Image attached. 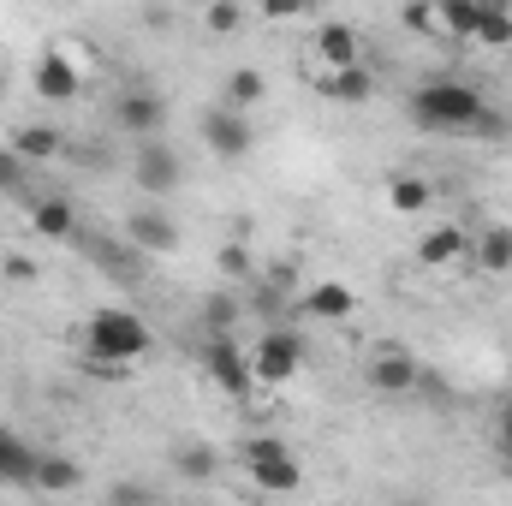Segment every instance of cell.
<instances>
[{"mask_svg": "<svg viewBox=\"0 0 512 506\" xmlns=\"http://www.w3.org/2000/svg\"><path fill=\"white\" fill-rule=\"evenodd\" d=\"M411 120L429 131H477L489 120V102L465 78H423L411 90Z\"/></svg>", "mask_w": 512, "mask_h": 506, "instance_id": "1", "label": "cell"}, {"mask_svg": "<svg viewBox=\"0 0 512 506\" xmlns=\"http://www.w3.org/2000/svg\"><path fill=\"white\" fill-rule=\"evenodd\" d=\"M149 346H155V334H149V322H143L137 310L108 304V310H96V316L84 322V352H90L102 370H126V364H137Z\"/></svg>", "mask_w": 512, "mask_h": 506, "instance_id": "2", "label": "cell"}, {"mask_svg": "<svg viewBox=\"0 0 512 506\" xmlns=\"http://www.w3.org/2000/svg\"><path fill=\"white\" fill-rule=\"evenodd\" d=\"M245 465H251V483L262 495H298L304 489V459L274 435H256L245 447Z\"/></svg>", "mask_w": 512, "mask_h": 506, "instance_id": "3", "label": "cell"}, {"mask_svg": "<svg viewBox=\"0 0 512 506\" xmlns=\"http://www.w3.org/2000/svg\"><path fill=\"white\" fill-rule=\"evenodd\" d=\"M298 370H304V334H292V328L256 334V352H251L256 387H280V381H292Z\"/></svg>", "mask_w": 512, "mask_h": 506, "instance_id": "4", "label": "cell"}, {"mask_svg": "<svg viewBox=\"0 0 512 506\" xmlns=\"http://www.w3.org/2000/svg\"><path fill=\"white\" fill-rule=\"evenodd\" d=\"M203 370H209V381H215L227 399H245V393L256 387L251 352H245L233 334H209V340H203Z\"/></svg>", "mask_w": 512, "mask_h": 506, "instance_id": "5", "label": "cell"}, {"mask_svg": "<svg viewBox=\"0 0 512 506\" xmlns=\"http://www.w3.org/2000/svg\"><path fill=\"white\" fill-rule=\"evenodd\" d=\"M131 173H137V191H149V197H167V191H179V179H185V161H179V149H173V143L149 137V143H137V161H131Z\"/></svg>", "mask_w": 512, "mask_h": 506, "instance_id": "6", "label": "cell"}, {"mask_svg": "<svg viewBox=\"0 0 512 506\" xmlns=\"http://www.w3.org/2000/svg\"><path fill=\"white\" fill-rule=\"evenodd\" d=\"M203 143H209V155H221V161H245L256 149V126L245 114H233V108H209V114H203Z\"/></svg>", "mask_w": 512, "mask_h": 506, "instance_id": "7", "label": "cell"}, {"mask_svg": "<svg viewBox=\"0 0 512 506\" xmlns=\"http://www.w3.org/2000/svg\"><path fill=\"white\" fill-rule=\"evenodd\" d=\"M126 245H131V251L173 256V251H179V221H173L161 203H143V209H131V221H126Z\"/></svg>", "mask_w": 512, "mask_h": 506, "instance_id": "8", "label": "cell"}, {"mask_svg": "<svg viewBox=\"0 0 512 506\" xmlns=\"http://www.w3.org/2000/svg\"><path fill=\"white\" fill-rule=\"evenodd\" d=\"M298 310H304V322H352L358 316V292L346 280H316V286L298 292Z\"/></svg>", "mask_w": 512, "mask_h": 506, "instance_id": "9", "label": "cell"}, {"mask_svg": "<svg viewBox=\"0 0 512 506\" xmlns=\"http://www.w3.org/2000/svg\"><path fill=\"white\" fill-rule=\"evenodd\" d=\"M114 126L131 131V137H161L167 126V96H155V90H126L120 102H114Z\"/></svg>", "mask_w": 512, "mask_h": 506, "instance_id": "10", "label": "cell"}, {"mask_svg": "<svg viewBox=\"0 0 512 506\" xmlns=\"http://www.w3.org/2000/svg\"><path fill=\"white\" fill-rule=\"evenodd\" d=\"M364 381H370V393H387V399H393V393H411V387L423 381V370H417V358H411L405 346H382L376 364L364 370Z\"/></svg>", "mask_w": 512, "mask_h": 506, "instance_id": "11", "label": "cell"}, {"mask_svg": "<svg viewBox=\"0 0 512 506\" xmlns=\"http://www.w3.org/2000/svg\"><path fill=\"white\" fill-rule=\"evenodd\" d=\"M78 90H84V78H78V66L66 60V48H48V54L36 60V96H42V102H78Z\"/></svg>", "mask_w": 512, "mask_h": 506, "instance_id": "12", "label": "cell"}, {"mask_svg": "<svg viewBox=\"0 0 512 506\" xmlns=\"http://www.w3.org/2000/svg\"><path fill=\"white\" fill-rule=\"evenodd\" d=\"M36 465H42V453H36L24 435L0 429V483H6V489H36Z\"/></svg>", "mask_w": 512, "mask_h": 506, "instance_id": "13", "label": "cell"}, {"mask_svg": "<svg viewBox=\"0 0 512 506\" xmlns=\"http://www.w3.org/2000/svg\"><path fill=\"white\" fill-rule=\"evenodd\" d=\"M316 54H322V72H352V66H364V60H358V30L340 24V18H328V24L316 30Z\"/></svg>", "mask_w": 512, "mask_h": 506, "instance_id": "14", "label": "cell"}, {"mask_svg": "<svg viewBox=\"0 0 512 506\" xmlns=\"http://www.w3.org/2000/svg\"><path fill=\"white\" fill-rule=\"evenodd\" d=\"M465 251H471V233L453 227V221H447V227H429V233L417 239V262H423V268H447V262H459Z\"/></svg>", "mask_w": 512, "mask_h": 506, "instance_id": "15", "label": "cell"}, {"mask_svg": "<svg viewBox=\"0 0 512 506\" xmlns=\"http://www.w3.org/2000/svg\"><path fill=\"white\" fill-rule=\"evenodd\" d=\"M316 84H322L334 102H346V108H364V102L376 96V72H370V66H352V72H316Z\"/></svg>", "mask_w": 512, "mask_h": 506, "instance_id": "16", "label": "cell"}, {"mask_svg": "<svg viewBox=\"0 0 512 506\" xmlns=\"http://www.w3.org/2000/svg\"><path fill=\"white\" fill-rule=\"evenodd\" d=\"M60 143H66V131H54V126H18L12 137H6V149H12L24 167L54 161V155H60Z\"/></svg>", "mask_w": 512, "mask_h": 506, "instance_id": "17", "label": "cell"}, {"mask_svg": "<svg viewBox=\"0 0 512 506\" xmlns=\"http://www.w3.org/2000/svg\"><path fill=\"white\" fill-rule=\"evenodd\" d=\"M429 203H435V185L423 173H393L387 179V209L393 215H423Z\"/></svg>", "mask_w": 512, "mask_h": 506, "instance_id": "18", "label": "cell"}, {"mask_svg": "<svg viewBox=\"0 0 512 506\" xmlns=\"http://www.w3.org/2000/svg\"><path fill=\"white\" fill-rule=\"evenodd\" d=\"M30 227H36L42 239H78V209H72L66 197H36Z\"/></svg>", "mask_w": 512, "mask_h": 506, "instance_id": "19", "label": "cell"}, {"mask_svg": "<svg viewBox=\"0 0 512 506\" xmlns=\"http://www.w3.org/2000/svg\"><path fill=\"white\" fill-rule=\"evenodd\" d=\"M262 96H268V78H262L256 66H239V72L227 78V90H221V108H233V114L251 120V108H262Z\"/></svg>", "mask_w": 512, "mask_h": 506, "instance_id": "20", "label": "cell"}, {"mask_svg": "<svg viewBox=\"0 0 512 506\" xmlns=\"http://www.w3.org/2000/svg\"><path fill=\"white\" fill-rule=\"evenodd\" d=\"M78 483H84V465L66 459V453H48V459L36 465V489H42V495H72Z\"/></svg>", "mask_w": 512, "mask_h": 506, "instance_id": "21", "label": "cell"}, {"mask_svg": "<svg viewBox=\"0 0 512 506\" xmlns=\"http://www.w3.org/2000/svg\"><path fill=\"white\" fill-rule=\"evenodd\" d=\"M435 12H441V36L471 42V36H477V18H483V0H441Z\"/></svg>", "mask_w": 512, "mask_h": 506, "instance_id": "22", "label": "cell"}, {"mask_svg": "<svg viewBox=\"0 0 512 506\" xmlns=\"http://www.w3.org/2000/svg\"><path fill=\"white\" fill-rule=\"evenodd\" d=\"M173 465H179V477H191V483H209V477L221 471V453H215L209 441H191V447H179V453H173Z\"/></svg>", "mask_w": 512, "mask_h": 506, "instance_id": "23", "label": "cell"}, {"mask_svg": "<svg viewBox=\"0 0 512 506\" xmlns=\"http://www.w3.org/2000/svg\"><path fill=\"white\" fill-rule=\"evenodd\" d=\"M471 251H477V262L489 274H507L512 268V227H489L483 239H471Z\"/></svg>", "mask_w": 512, "mask_h": 506, "instance_id": "24", "label": "cell"}, {"mask_svg": "<svg viewBox=\"0 0 512 506\" xmlns=\"http://www.w3.org/2000/svg\"><path fill=\"white\" fill-rule=\"evenodd\" d=\"M477 48H512V12L507 6H489L483 0V18H477Z\"/></svg>", "mask_w": 512, "mask_h": 506, "instance_id": "25", "label": "cell"}, {"mask_svg": "<svg viewBox=\"0 0 512 506\" xmlns=\"http://www.w3.org/2000/svg\"><path fill=\"white\" fill-rule=\"evenodd\" d=\"M203 322H209V334H233L239 298H233V292H209V298H203Z\"/></svg>", "mask_w": 512, "mask_h": 506, "instance_id": "26", "label": "cell"}, {"mask_svg": "<svg viewBox=\"0 0 512 506\" xmlns=\"http://www.w3.org/2000/svg\"><path fill=\"white\" fill-rule=\"evenodd\" d=\"M24 185H30V167H24V161L0 143V197H18Z\"/></svg>", "mask_w": 512, "mask_h": 506, "instance_id": "27", "label": "cell"}, {"mask_svg": "<svg viewBox=\"0 0 512 506\" xmlns=\"http://www.w3.org/2000/svg\"><path fill=\"white\" fill-rule=\"evenodd\" d=\"M96 262H102L108 274H120V280H137V251H131V245H102Z\"/></svg>", "mask_w": 512, "mask_h": 506, "instance_id": "28", "label": "cell"}, {"mask_svg": "<svg viewBox=\"0 0 512 506\" xmlns=\"http://www.w3.org/2000/svg\"><path fill=\"white\" fill-rule=\"evenodd\" d=\"M108 506H155V489L137 483V477H120V483L108 489Z\"/></svg>", "mask_w": 512, "mask_h": 506, "instance_id": "29", "label": "cell"}, {"mask_svg": "<svg viewBox=\"0 0 512 506\" xmlns=\"http://www.w3.org/2000/svg\"><path fill=\"white\" fill-rule=\"evenodd\" d=\"M239 24H245V12H239L233 0H221V6H209V30H215V36H227V30H239Z\"/></svg>", "mask_w": 512, "mask_h": 506, "instance_id": "30", "label": "cell"}, {"mask_svg": "<svg viewBox=\"0 0 512 506\" xmlns=\"http://www.w3.org/2000/svg\"><path fill=\"white\" fill-rule=\"evenodd\" d=\"M399 24H405V30H441V12L417 0V6H405V12H399Z\"/></svg>", "mask_w": 512, "mask_h": 506, "instance_id": "31", "label": "cell"}, {"mask_svg": "<svg viewBox=\"0 0 512 506\" xmlns=\"http://www.w3.org/2000/svg\"><path fill=\"white\" fill-rule=\"evenodd\" d=\"M221 274L245 280V274H251V251H245V245H227V251H221Z\"/></svg>", "mask_w": 512, "mask_h": 506, "instance_id": "32", "label": "cell"}, {"mask_svg": "<svg viewBox=\"0 0 512 506\" xmlns=\"http://www.w3.org/2000/svg\"><path fill=\"white\" fill-rule=\"evenodd\" d=\"M0 280H36V262H30V256H6V262H0Z\"/></svg>", "mask_w": 512, "mask_h": 506, "instance_id": "33", "label": "cell"}, {"mask_svg": "<svg viewBox=\"0 0 512 506\" xmlns=\"http://www.w3.org/2000/svg\"><path fill=\"white\" fill-rule=\"evenodd\" d=\"M495 435H501V453L512 459V393H507V405H501V423H495Z\"/></svg>", "mask_w": 512, "mask_h": 506, "instance_id": "34", "label": "cell"}, {"mask_svg": "<svg viewBox=\"0 0 512 506\" xmlns=\"http://www.w3.org/2000/svg\"><path fill=\"white\" fill-rule=\"evenodd\" d=\"M262 12H268L274 24H286V18H298V6H286V0H274V6H262Z\"/></svg>", "mask_w": 512, "mask_h": 506, "instance_id": "35", "label": "cell"}, {"mask_svg": "<svg viewBox=\"0 0 512 506\" xmlns=\"http://www.w3.org/2000/svg\"><path fill=\"white\" fill-rule=\"evenodd\" d=\"M0 96H6V72H0Z\"/></svg>", "mask_w": 512, "mask_h": 506, "instance_id": "36", "label": "cell"}, {"mask_svg": "<svg viewBox=\"0 0 512 506\" xmlns=\"http://www.w3.org/2000/svg\"><path fill=\"white\" fill-rule=\"evenodd\" d=\"M405 506H429V501H405Z\"/></svg>", "mask_w": 512, "mask_h": 506, "instance_id": "37", "label": "cell"}]
</instances>
